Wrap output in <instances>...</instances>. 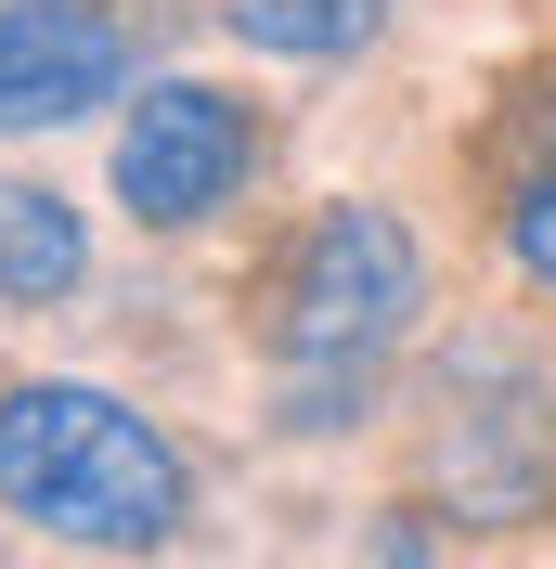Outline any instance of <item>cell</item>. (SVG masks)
<instances>
[{"label": "cell", "mask_w": 556, "mask_h": 569, "mask_svg": "<svg viewBox=\"0 0 556 569\" xmlns=\"http://www.w3.org/2000/svg\"><path fill=\"white\" fill-rule=\"evenodd\" d=\"M0 518L91 543V557H142L195 518V453L91 376H13L0 389Z\"/></svg>", "instance_id": "1"}, {"label": "cell", "mask_w": 556, "mask_h": 569, "mask_svg": "<svg viewBox=\"0 0 556 569\" xmlns=\"http://www.w3.org/2000/svg\"><path fill=\"white\" fill-rule=\"evenodd\" d=\"M427 323V247L415 220L376 208V194H337V208L298 220V247L259 284V350L272 376H388V350Z\"/></svg>", "instance_id": "2"}, {"label": "cell", "mask_w": 556, "mask_h": 569, "mask_svg": "<svg viewBox=\"0 0 556 569\" xmlns=\"http://www.w3.org/2000/svg\"><path fill=\"white\" fill-rule=\"evenodd\" d=\"M259 181V117L220 78H142V104L117 117V208L142 233H208Z\"/></svg>", "instance_id": "3"}, {"label": "cell", "mask_w": 556, "mask_h": 569, "mask_svg": "<svg viewBox=\"0 0 556 569\" xmlns=\"http://www.w3.org/2000/svg\"><path fill=\"white\" fill-rule=\"evenodd\" d=\"M427 466H440V505L466 518V531H544L556 518V401L544 389H440V440H427Z\"/></svg>", "instance_id": "4"}, {"label": "cell", "mask_w": 556, "mask_h": 569, "mask_svg": "<svg viewBox=\"0 0 556 569\" xmlns=\"http://www.w3.org/2000/svg\"><path fill=\"white\" fill-rule=\"evenodd\" d=\"M130 91V27L105 0H0V130H78Z\"/></svg>", "instance_id": "5"}, {"label": "cell", "mask_w": 556, "mask_h": 569, "mask_svg": "<svg viewBox=\"0 0 556 569\" xmlns=\"http://www.w3.org/2000/svg\"><path fill=\"white\" fill-rule=\"evenodd\" d=\"M78 284H91V220H78V194L0 169V298H13V311H52Z\"/></svg>", "instance_id": "6"}, {"label": "cell", "mask_w": 556, "mask_h": 569, "mask_svg": "<svg viewBox=\"0 0 556 569\" xmlns=\"http://www.w3.org/2000/svg\"><path fill=\"white\" fill-rule=\"evenodd\" d=\"M220 39L285 52V66H349L388 39V0H220Z\"/></svg>", "instance_id": "7"}, {"label": "cell", "mask_w": 556, "mask_h": 569, "mask_svg": "<svg viewBox=\"0 0 556 569\" xmlns=\"http://www.w3.org/2000/svg\"><path fill=\"white\" fill-rule=\"evenodd\" d=\"M505 259H518L530 298H556V117H544V142H530V169L505 181Z\"/></svg>", "instance_id": "8"}]
</instances>
